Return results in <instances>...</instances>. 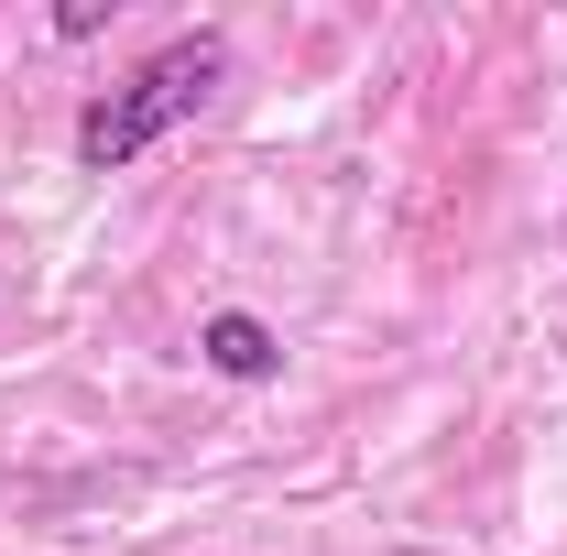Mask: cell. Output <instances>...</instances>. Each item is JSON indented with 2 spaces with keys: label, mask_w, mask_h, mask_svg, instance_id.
Wrapping results in <instances>:
<instances>
[{
  "label": "cell",
  "mask_w": 567,
  "mask_h": 556,
  "mask_svg": "<svg viewBox=\"0 0 567 556\" xmlns=\"http://www.w3.org/2000/svg\"><path fill=\"white\" fill-rule=\"evenodd\" d=\"M229 76V33H175V44H153L121 87H99L87 110H76V175H121L142 164L153 142H175L197 110H208V87Z\"/></svg>",
  "instance_id": "obj_1"
},
{
  "label": "cell",
  "mask_w": 567,
  "mask_h": 556,
  "mask_svg": "<svg viewBox=\"0 0 567 556\" xmlns=\"http://www.w3.org/2000/svg\"><path fill=\"white\" fill-rule=\"evenodd\" d=\"M197 360H208L218 382H274V371H284V339L251 317V306H218L208 328H197Z\"/></svg>",
  "instance_id": "obj_2"
}]
</instances>
